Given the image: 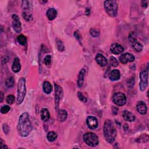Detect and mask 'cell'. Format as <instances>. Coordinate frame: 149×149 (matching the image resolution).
Wrapping results in <instances>:
<instances>
[{"label": "cell", "mask_w": 149, "mask_h": 149, "mask_svg": "<svg viewBox=\"0 0 149 149\" xmlns=\"http://www.w3.org/2000/svg\"><path fill=\"white\" fill-rule=\"evenodd\" d=\"M104 8L107 14L111 17H115L117 15L118 7L116 1H105L104 2Z\"/></svg>", "instance_id": "4"}, {"label": "cell", "mask_w": 149, "mask_h": 149, "mask_svg": "<svg viewBox=\"0 0 149 149\" xmlns=\"http://www.w3.org/2000/svg\"><path fill=\"white\" fill-rule=\"evenodd\" d=\"M11 108L8 105H4L1 108V113L2 114H7L10 111Z\"/></svg>", "instance_id": "32"}, {"label": "cell", "mask_w": 149, "mask_h": 149, "mask_svg": "<svg viewBox=\"0 0 149 149\" xmlns=\"http://www.w3.org/2000/svg\"><path fill=\"white\" fill-rule=\"evenodd\" d=\"M57 137H58L57 134L54 132H50L47 136L48 140L51 142L55 141L56 139H57Z\"/></svg>", "instance_id": "24"}, {"label": "cell", "mask_w": 149, "mask_h": 149, "mask_svg": "<svg viewBox=\"0 0 149 149\" xmlns=\"http://www.w3.org/2000/svg\"><path fill=\"white\" fill-rule=\"evenodd\" d=\"M47 16L50 21H52L57 16V11L54 8H50L47 11Z\"/></svg>", "instance_id": "19"}, {"label": "cell", "mask_w": 149, "mask_h": 149, "mask_svg": "<svg viewBox=\"0 0 149 149\" xmlns=\"http://www.w3.org/2000/svg\"><path fill=\"white\" fill-rule=\"evenodd\" d=\"M12 69L13 72L15 73H17L21 70V62H20V60L18 58H15L14 59Z\"/></svg>", "instance_id": "18"}, {"label": "cell", "mask_w": 149, "mask_h": 149, "mask_svg": "<svg viewBox=\"0 0 149 149\" xmlns=\"http://www.w3.org/2000/svg\"><path fill=\"white\" fill-rule=\"evenodd\" d=\"M17 40L21 45L25 46L27 43V38L24 35H20L17 37Z\"/></svg>", "instance_id": "25"}, {"label": "cell", "mask_w": 149, "mask_h": 149, "mask_svg": "<svg viewBox=\"0 0 149 149\" xmlns=\"http://www.w3.org/2000/svg\"><path fill=\"white\" fill-rule=\"evenodd\" d=\"M0 148H8V147L6 146V145L4 143L3 139H1V140H0Z\"/></svg>", "instance_id": "37"}, {"label": "cell", "mask_w": 149, "mask_h": 149, "mask_svg": "<svg viewBox=\"0 0 149 149\" xmlns=\"http://www.w3.org/2000/svg\"><path fill=\"white\" fill-rule=\"evenodd\" d=\"M43 62L46 65H50L51 62V56L50 55H47L44 58Z\"/></svg>", "instance_id": "33"}, {"label": "cell", "mask_w": 149, "mask_h": 149, "mask_svg": "<svg viewBox=\"0 0 149 149\" xmlns=\"http://www.w3.org/2000/svg\"><path fill=\"white\" fill-rule=\"evenodd\" d=\"M57 48L58 49L59 51H63L65 49L64 47V45L63 44V43L61 41V40H57Z\"/></svg>", "instance_id": "34"}, {"label": "cell", "mask_w": 149, "mask_h": 149, "mask_svg": "<svg viewBox=\"0 0 149 149\" xmlns=\"http://www.w3.org/2000/svg\"><path fill=\"white\" fill-rule=\"evenodd\" d=\"M43 88L44 91L46 93V94H50V93L52 91V86L50 84V83L47 81H46L43 83Z\"/></svg>", "instance_id": "23"}, {"label": "cell", "mask_w": 149, "mask_h": 149, "mask_svg": "<svg viewBox=\"0 0 149 149\" xmlns=\"http://www.w3.org/2000/svg\"><path fill=\"white\" fill-rule=\"evenodd\" d=\"M84 142L90 147H95L99 144V140L98 136L94 133L88 132L83 135Z\"/></svg>", "instance_id": "5"}, {"label": "cell", "mask_w": 149, "mask_h": 149, "mask_svg": "<svg viewBox=\"0 0 149 149\" xmlns=\"http://www.w3.org/2000/svg\"><path fill=\"white\" fill-rule=\"evenodd\" d=\"M26 93V81L23 78H20L18 82L17 90V98L16 103L17 104H21L24 100L25 97Z\"/></svg>", "instance_id": "3"}, {"label": "cell", "mask_w": 149, "mask_h": 149, "mask_svg": "<svg viewBox=\"0 0 149 149\" xmlns=\"http://www.w3.org/2000/svg\"><path fill=\"white\" fill-rule=\"evenodd\" d=\"M109 64L111 66H117L118 65V61H117V60L114 57H111L109 58Z\"/></svg>", "instance_id": "29"}, {"label": "cell", "mask_w": 149, "mask_h": 149, "mask_svg": "<svg viewBox=\"0 0 149 149\" xmlns=\"http://www.w3.org/2000/svg\"><path fill=\"white\" fill-rule=\"evenodd\" d=\"M90 34L94 37H97L100 35V32L99 30H98L97 29H94V28H92L91 29L90 31Z\"/></svg>", "instance_id": "30"}, {"label": "cell", "mask_w": 149, "mask_h": 149, "mask_svg": "<svg viewBox=\"0 0 149 149\" xmlns=\"http://www.w3.org/2000/svg\"><path fill=\"white\" fill-rule=\"evenodd\" d=\"M0 97H1V103H2L3 100V97H4V95L2 91L0 93Z\"/></svg>", "instance_id": "38"}, {"label": "cell", "mask_w": 149, "mask_h": 149, "mask_svg": "<svg viewBox=\"0 0 149 149\" xmlns=\"http://www.w3.org/2000/svg\"><path fill=\"white\" fill-rule=\"evenodd\" d=\"M55 108L56 109L58 110L60 101L63 96V91L62 88L57 84H55Z\"/></svg>", "instance_id": "8"}, {"label": "cell", "mask_w": 149, "mask_h": 149, "mask_svg": "<svg viewBox=\"0 0 149 149\" xmlns=\"http://www.w3.org/2000/svg\"><path fill=\"white\" fill-rule=\"evenodd\" d=\"M12 26L14 31L17 33H19L22 31V26L19 20V17L16 15H13L12 16Z\"/></svg>", "instance_id": "9"}, {"label": "cell", "mask_w": 149, "mask_h": 149, "mask_svg": "<svg viewBox=\"0 0 149 149\" xmlns=\"http://www.w3.org/2000/svg\"><path fill=\"white\" fill-rule=\"evenodd\" d=\"M104 135L105 140L109 143H113L117 136V130L113 122L107 119L104 125Z\"/></svg>", "instance_id": "2"}, {"label": "cell", "mask_w": 149, "mask_h": 149, "mask_svg": "<svg viewBox=\"0 0 149 149\" xmlns=\"http://www.w3.org/2000/svg\"><path fill=\"white\" fill-rule=\"evenodd\" d=\"M119 61L122 64H127L128 62H134L135 61V57L134 55L130 53H125L123 54L122 55H121V56L119 57Z\"/></svg>", "instance_id": "10"}, {"label": "cell", "mask_w": 149, "mask_h": 149, "mask_svg": "<svg viewBox=\"0 0 149 149\" xmlns=\"http://www.w3.org/2000/svg\"><path fill=\"white\" fill-rule=\"evenodd\" d=\"M78 97L79 99L82 101L83 103H86L87 101V99L84 96V95L82 94L81 92H78Z\"/></svg>", "instance_id": "35"}, {"label": "cell", "mask_w": 149, "mask_h": 149, "mask_svg": "<svg viewBox=\"0 0 149 149\" xmlns=\"http://www.w3.org/2000/svg\"><path fill=\"white\" fill-rule=\"evenodd\" d=\"M3 130H4V132L5 133V134H8L9 130V128L8 127V126L7 125V124L5 123L3 125Z\"/></svg>", "instance_id": "36"}, {"label": "cell", "mask_w": 149, "mask_h": 149, "mask_svg": "<svg viewBox=\"0 0 149 149\" xmlns=\"http://www.w3.org/2000/svg\"><path fill=\"white\" fill-rule=\"evenodd\" d=\"M85 72L86 71L85 69H82L79 72L78 79V86L79 87H81L83 85L85 77Z\"/></svg>", "instance_id": "20"}, {"label": "cell", "mask_w": 149, "mask_h": 149, "mask_svg": "<svg viewBox=\"0 0 149 149\" xmlns=\"http://www.w3.org/2000/svg\"><path fill=\"white\" fill-rule=\"evenodd\" d=\"M50 118V114L49 111L46 108H43L41 111V119L44 122H47Z\"/></svg>", "instance_id": "21"}, {"label": "cell", "mask_w": 149, "mask_h": 149, "mask_svg": "<svg viewBox=\"0 0 149 149\" xmlns=\"http://www.w3.org/2000/svg\"><path fill=\"white\" fill-rule=\"evenodd\" d=\"M14 83H15V81L13 77L9 78L7 79V80L5 81V85L8 88L12 87L14 86Z\"/></svg>", "instance_id": "27"}, {"label": "cell", "mask_w": 149, "mask_h": 149, "mask_svg": "<svg viewBox=\"0 0 149 149\" xmlns=\"http://www.w3.org/2000/svg\"><path fill=\"white\" fill-rule=\"evenodd\" d=\"M139 77L140 79L139 83L140 89L142 91H144L148 86V68L146 70L141 72Z\"/></svg>", "instance_id": "7"}, {"label": "cell", "mask_w": 149, "mask_h": 149, "mask_svg": "<svg viewBox=\"0 0 149 149\" xmlns=\"http://www.w3.org/2000/svg\"><path fill=\"white\" fill-rule=\"evenodd\" d=\"M23 17L26 21H30L33 19V16L29 11H25L23 13Z\"/></svg>", "instance_id": "28"}, {"label": "cell", "mask_w": 149, "mask_h": 149, "mask_svg": "<svg viewBox=\"0 0 149 149\" xmlns=\"http://www.w3.org/2000/svg\"><path fill=\"white\" fill-rule=\"evenodd\" d=\"M113 102L118 106H123L126 104V97L122 93H116L113 97Z\"/></svg>", "instance_id": "6"}, {"label": "cell", "mask_w": 149, "mask_h": 149, "mask_svg": "<svg viewBox=\"0 0 149 149\" xmlns=\"http://www.w3.org/2000/svg\"><path fill=\"white\" fill-rule=\"evenodd\" d=\"M95 60L97 64L100 65L101 66H105L108 64L107 59L104 57V55L100 54H98L96 55Z\"/></svg>", "instance_id": "14"}, {"label": "cell", "mask_w": 149, "mask_h": 149, "mask_svg": "<svg viewBox=\"0 0 149 149\" xmlns=\"http://www.w3.org/2000/svg\"><path fill=\"white\" fill-rule=\"evenodd\" d=\"M17 129L18 134L22 137H27L29 135L33 129V126L28 113H24L21 114L19 119Z\"/></svg>", "instance_id": "1"}, {"label": "cell", "mask_w": 149, "mask_h": 149, "mask_svg": "<svg viewBox=\"0 0 149 149\" xmlns=\"http://www.w3.org/2000/svg\"><path fill=\"white\" fill-rule=\"evenodd\" d=\"M15 100V97L13 95H10L7 97V103L8 104H12Z\"/></svg>", "instance_id": "31"}, {"label": "cell", "mask_w": 149, "mask_h": 149, "mask_svg": "<svg viewBox=\"0 0 149 149\" xmlns=\"http://www.w3.org/2000/svg\"><path fill=\"white\" fill-rule=\"evenodd\" d=\"M68 117L67 112L65 110L61 109L58 112V119L60 122H64L66 119Z\"/></svg>", "instance_id": "22"}, {"label": "cell", "mask_w": 149, "mask_h": 149, "mask_svg": "<svg viewBox=\"0 0 149 149\" xmlns=\"http://www.w3.org/2000/svg\"><path fill=\"white\" fill-rule=\"evenodd\" d=\"M122 116H123V119L126 121L133 122L135 120V116L132 113H130V111H127V110H125L123 112Z\"/></svg>", "instance_id": "16"}, {"label": "cell", "mask_w": 149, "mask_h": 149, "mask_svg": "<svg viewBox=\"0 0 149 149\" xmlns=\"http://www.w3.org/2000/svg\"><path fill=\"white\" fill-rule=\"evenodd\" d=\"M129 41L130 43H131L132 46L133 47V48L137 52H140L142 51L143 50V46L142 45V44L140 43H139L135 37H134L132 36H130V37H129Z\"/></svg>", "instance_id": "12"}, {"label": "cell", "mask_w": 149, "mask_h": 149, "mask_svg": "<svg viewBox=\"0 0 149 149\" xmlns=\"http://www.w3.org/2000/svg\"><path fill=\"white\" fill-rule=\"evenodd\" d=\"M22 7L25 10H30L32 7L31 2L29 1H22Z\"/></svg>", "instance_id": "26"}, {"label": "cell", "mask_w": 149, "mask_h": 149, "mask_svg": "<svg viewBox=\"0 0 149 149\" xmlns=\"http://www.w3.org/2000/svg\"><path fill=\"white\" fill-rule=\"evenodd\" d=\"M110 51H111V52H113L114 54L118 55L123 52L124 49L120 44L117 43H114L111 46Z\"/></svg>", "instance_id": "13"}, {"label": "cell", "mask_w": 149, "mask_h": 149, "mask_svg": "<svg viewBox=\"0 0 149 149\" xmlns=\"http://www.w3.org/2000/svg\"><path fill=\"white\" fill-rule=\"evenodd\" d=\"M86 123L88 127L91 129H96L99 125L97 119L96 117L92 116H89L87 118Z\"/></svg>", "instance_id": "11"}, {"label": "cell", "mask_w": 149, "mask_h": 149, "mask_svg": "<svg viewBox=\"0 0 149 149\" xmlns=\"http://www.w3.org/2000/svg\"><path fill=\"white\" fill-rule=\"evenodd\" d=\"M121 77L120 72L117 69H114L109 74V78L111 81H118Z\"/></svg>", "instance_id": "17"}, {"label": "cell", "mask_w": 149, "mask_h": 149, "mask_svg": "<svg viewBox=\"0 0 149 149\" xmlns=\"http://www.w3.org/2000/svg\"><path fill=\"white\" fill-rule=\"evenodd\" d=\"M136 108L139 113L142 115L146 114L147 113V105L146 104L142 101H140L136 105Z\"/></svg>", "instance_id": "15"}]
</instances>
